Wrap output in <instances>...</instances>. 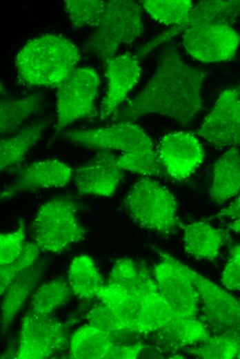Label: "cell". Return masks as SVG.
<instances>
[{
  "label": "cell",
  "instance_id": "obj_22",
  "mask_svg": "<svg viewBox=\"0 0 240 359\" xmlns=\"http://www.w3.org/2000/svg\"><path fill=\"white\" fill-rule=\"evenodd\" d=\"M41 95L31 94L17 99H3L0 103V132L1 135H14L26 122L41 111Z\"/></svg>",
  "mask_w": 240,
  "mask_h": 359
},
{
  "label": "cell",
  "instance_id": "obj_13",
  "mask_svg": "<svg viewBox=\"0 0 240 359\" xmlns=\"http://www.w3.org/2000/svg\"><path fill=\"white\" fill-rule=\"evenodd\" d=\"M157 152L165 173L179 182L186 180L198 169L205 155L197 137L186 131L163 135Z\"/></svg>",
  "mask_w": 240,
  "mask_h": 359
},
{
  "label": "cell",
  "instance_id": "obj_2",
  "mask_svg": "<svg viewBox=\"0 0 240 359\" xmlns=\"http://www.w3.org/2000/svg\"><path fill=\"white\" fill-rule=\"evenodd\" d=\"M97 298L112 311L122 332L160 333L183 317L164 299L149 273L128 258L114 262Z\"/></svg>",
  "mask_w": 240,
  "mask_h": 359
},
{
  "label": "cell",
  "instance_id": "obj_12",
  "mask_svg": "<svg viewBox=\"0 0 240 359\" xmlns=\"http://www.w3.org/2000/svg\"><path fill=\"white\" fill-rule=\"evenodd\" d=\"M182 45L194 59L214 63L237 54L240 35L229 25L210 24L188 27L181 35Z\"/></svg>",
  "mask_w": 240,
  "mask_h": 359
},
{
  "label": "cell",
  "instance_id": "obj_19",
  "mask_svg": "<svg viewBox=\"0 0 240 359\" xmlns=\"http://www.w3.org/2000/svg\"><path fill=\"white\" fill-rule=\"evenodd\" d=\"M228 235L205 221L186 224L183 231V247L188 255L198 260L214 261Z\"/></svg>",
  "mask_w": 240,
  "mask_h": 359
},
{
  "label": "cell",
  "instance_id": "obj_33",
  "mask_svg": "<svg viewBox=\"0 0 240 359\" xmlns=\"http://www.w3.org/2000/svg\"><path fill=\"white\" fill-rule=\"evenodd\" d=\"M87 320L90 324L110 334L113 332H122L112 311L101 302L93 306L88 312Z\"/></svg>",
  "mask_w": 240,
  "mask_h": 359
},
{
  "label": "cell",
  "instance_id": "obj_21",
  "mask_svg": "<svg viewBox=\"0 0 240 359\" xmlns=\"http://www.w3.org/2000/svg\"><path fill=\"white\" fill-rule=\"evenodd\" d=\"M47 122L41 120L26 125L13 136L3 138L0 142V169L1 171L19 166L31 149L41 139Z\"/></svg>",
  "mask_w": 240,
  "mask_h": 359
},
{
  "label": "cell",
  "instance_id": "obj_30",
  "mask_svg": "<svg viewBox=\"0 0 240 359\" xmlns=\"http://www.w3.org/2000/svg\"><path fill=\"white\" fill-rule=\"evenodd\" d=\"M106 1L66 0L64 6L74 29L95 28L103 11Z\"/></svg>",
  "mask_w": 240,
  "mask_h": 359
},
{
  "label": "cell",
  "instance_id": "obj_8",
  "mask_svg": "<svg viewBox=\"0 0 240 359\" xmlns=\"http://www.w3.org/2000/svg\"><path fill=\"white\" fill-rule=\"evenodd\" d=\"M199 298L201 321L212 334L240 336V302L227 291L182 263Z\"/></svg>",
  "mask_w": 240,
  "mask_h": 359
},
{
  "label": "cell",
  "instance_id": "obj_24",
  "mask_svg": "<svg viewBox=\"0 0 240 359\" xmlns=\"http://www.w3.org/2000/svg\"><path fill=\"white\" fill-rule=\"evenodd\" d=\"M36 278V272L28 269L18 274L6 289L1 304V333H4L13 322L32 291Z\"/></svg>",
  "mask_w": 240,
  "mask_h": 359
},
{
  "label": "cell",
  "instance_id": "obj_31",
  "mask_svg": "<svg viewBox=\"0 0 240 359\" xmlns=\"http://www.w3.org/2000/svg\"><path fill=\"white\" fill-rule=\"evenodd\" d=\"M40 249L35 243L26 242L19 257L10 264H0V293L20 273L30 267L39 255Z\"/></svg>",
  "mask_w": 240,
  "mask_h": 359
},
{
  "label": "cell",
  "instance_id": "obj_9",
  "mask_svg": "<svg viewBox=\"0 0 240 359\" xmlns=\"http://www.w3.org/2000/svg\"><path fill=\"white\" fill-rule=\"evenodd\" d=\"M64 137L75 145L97 151H118L123 153L157 149L146 131L131 122H116L95 128L72 130L67 131Z\"/></svg>",
  "mask_w": 240,
  "mask_h": 359
},
{
  "label": "cell",
  "instance_id": "obj_26",
  "mask_svg": "<svg viewBox=\"0 0 240 359\" xmlns=\"http://www.w3.org/2000/svg\"><path fill=\"white\" fill-rule=\"evenodd\" d=\"M139 4L159 23L186 29L194 4L190 0H142Z\"/></svg>",
  "mask_w": 240,
  "mask_h": 359
},
{
  "label": "cell",
  "instance_id": "obj_28",
  "mask_svg": "<svg viewBox=\"0 0 240 359\" xmlns=\"http://www.w3.org/2000/svg\"><path fill=\"white\" fill-rule=\"evenodd\" d=\"M239 347V335L212 334L190 348L188 352L199 358L231 359L237 358Z\"/></svg>",
  "mask_w": 240,
  "mask_h": 359
},
{
  "label": "cell",
  "instance_id": "obj_35",
  "mask_svg": "<svg viewBox=\"0 0 240 359\" xmlns=\"http://www.w3.org/2000/svg\"><path fill=\"white\" fill-rule=\"evenodd\" d=\"M184 30L185 29L181 26L170 27L137 48L134 55L141 61L157 48L165 45L178 35H182Z\"/></svg>",
  "mask_w": 240,
  "mask_h": 359
},
{
  "label": "cell",
  "instance_id": "obj_38",
  "mask_svg": "<svg viewBox=\"0 0 240 359\" xmlns=\"http://www.w3.org/2000/svg\"><path fill=\"white\" fill-rule=\"evenodd\" d=\"M235 90L237 93V98L236 101V109L237 110L238 114L240 116V87L237 85L234 86Z\"/></svg>",
  "mask_w": 240,
  "mask_h": 359
},
{
  "label": "cell",
  "instance_id": "obj_29",
  "mask_svg": "<svg viewBox=\"0 0 240 359\" xmlns=\"http://www.w3.org/2000/svg\"><path fill=\"white\" fill-rule=\"evenodd\" d=\"M117 164L122 171L145 177H159L166 173L159 159L157 149L121 153L117 156Z\"/></svg>",
  "mask_w": 240,
  "mask_h": 359
},
{
  "label": "cell",
  "instance_id": "obj_23",
  "mask_svg": "<svg viewBox=\"0 0 240 359\" xmlns=\"http://www.w3.org/2000/svg\"><path fill=\"white\" fill-rule=\"evenodd\" d=\"M68 282L77 298L88 300L97 297L104 285L94 261L86 254L78 255L71 261Z\"/></svg>",
  "mask_w": 240,
  "mask_h": 359
},
{
  "label": "cell",
  "instance_id": "obj_27",
  "mask_svg": "<svg viewBox=\"0 0 240 359\" xmlns=\"http://www.w3.org/2000/svg\"><path fill=\"white\" fill-rule=\"evenodd\" d=\"M71 291L70 285L63 279L48 281L32 294L31 311L40 316H50L69 300Z\"/></svg>",
  "mask_w": 240,
  "mask_h": 359
},
{
  "label": "cell",
  "instance_id": "obj_16",
  "mask_svg": "<svg viewBox=\"0 0 240 359\" xmlns=\"http://www.w3.org/2000/svg\"><path fill=\"white\" fill-rule=\"evenodd\" d=\"M108 81L106 94L101 102L99 118L106 121L119 110L130 92L139 82L142 68L134 54L116 55L104 66Z\"/></svg>",
  "mask_w": 240,
  "mask_h": 359
},
{
  "label": "cell",
  "instance_id": "obj_36",
  "mask_svg": "<svg viewBox=\"0 0 240 359\" xmlns=\"http://www.w3.org/2000/svg\"><path fill=\"white\" fill-rule=\"evenodd\" d=\"M230 218L240 220V192L237 198L226 208L220 210L217 214L210 217L208 220Z\"/></svg>",
  "mask_w": 240,
  "mask_h": 359
},
{
  "label": "cell",
  "instance_id": "obj_39",
  "mask_svg": "<svg viewBox=\"0 0 240 359\" xmlns=\"http://www.w3.org/2000/svg\"><path fill=\"white\" fill-rule=\"evenodd\" d=\"M237 358L240 359V347H239V351H238V353H237Z\"/></svg>",
  "mask_w": 240,
  "mask_h": 359
},
{
  "label": "cell",
  "instance_id": "obj_15",
  "mask_svg": "<svg viewBox=\"0 0 240 359\" xmlns=\"http://www.w3.org/2000/svg\"><path fill=\"white\" fill-rule=\"evenodd\" d=\"M14 173L13 181L1 191L3 200L21 193L64 187L72 179L73 169L59 159H46L18 166Z\"/></svg>",
  "mask_w": 240,
  "mask_h": 359
},
{
  "label": "cell",
  "instance_id": "obj_40",
  "mask_svg": "<svg viewBox=\"0 0 240 359\" xmlns=\"http://www.w3.org/2000/svg\"><path fill=\"white\" fill-rule=\"evenodd\" d=\"M240 87V84L238 85Z\"/></svg>",
  "mask_w": 240,
  "mask_h": 359
},
{
  "label": "cell",
  "instance_id": "obj_34",
  "mask_svg": "<svg viewBox=\"0 0 240 359\" xmlns=\"http://www.w3.org/2000/svg\"><path fill=\"white\" fill-rule=\"evenodd\" d=\"M221 282L228 290L240 291V244L230 249L221 275Z\"/></svg>",
  "mask_w": 240,
  "mask_h": 359
},
{
  "label": "cell",
  "instance_id": "obj_10",
  "mask_svg": "<svg viewBox=\"0 0 240 359\" xmlns=\"http://www.w3.org/2000/svg\"><path fill=\"white\" fill-rule=\"evenodd\" d=\"M160 260L154 266L159 291L172 309L181 316L197 318L199 298L182 262L168 253L158 251Z\"/></svg>",
  "mask_w": 240,
  "mask_h": 359
},
{
  "label": "cell",
  "instance_id": "obj_11",
  "mask_svg": "<svg viewBox=\"0 0 240 359\" xmlns=\"http://www.w3.org/2000/svg\"><path fill=\"white\" fill-rule=\"evenodd\" d=\"M68 344L63 326L57 318L30 311L21 320L16 358H48Z\"/></svg>",
  "mask_w": 240,
  "mask_h": 359
},
{
  "label": "cell",
  "instance_id": "obj_17",
  "mask_svg": "<svg viewBox=\"0 0 240 359\" xmlns=\"http://www.w3.org/2000/svg\"><path fill=\"white\" fill-rule=\"evenodd\" d=\"M123 177L117 156L110 151H98L87 162L73 171L72 180L80 195L111 197Z\"/></svg>",
  "mask_w": 240,
  "mask_h": 359
},
{
  "label": "cell",
  "instance_id": "obj_3",
  "mask_svg": "<svg viewBox=\"0 0 240 359\" xmlns=\"http://www.w3.org/2000/svg\"><path fill=\"white\" fill-rule=\"evenodd\" d=\"M80 58L78 47L70 39L43 34L29 39L21 48L14 65L25 84L57 88L74 72Z\"/></svg>",
  "mask_w": 240,
  "mask_h": 359
},
{
  "label": "cell",
  "instance_id": "obj_5",
  "mask_svg": "<svg viewBox=\"0 0 240 359\" xmlns=\"http://www.w3.org/2000/svg\"><path fill=\"white\" fill-rule=\"evenodd\" d=\"M131 220L141 228L171 235L181 226L177 201L168 188L149 177L137 180L124 198Z\"/></svg>",
  "mask_w": 240,
  "mask_h": 359
},
{
  "label": "cell",
  "instance_id": "obj_37",
  "mask_svg": "<svg viewBox=\"0 0 240 359\" xmlns=\"http://www.w3.org/2000/svg\"><path fill=\"white\" fill-rule=\"evenodd\" d=\"M226 226L231 231L240 234V220H233L226 224Z\"/></svg>",
  "mask_w": 240,
  "mask_h": 359
},
{
  "label": "cell",
  "instance_id": "obj_7",
  "mask_svg": "<svg viewBox=\"0 0 240 359\" xmlns=\"http://www.w3.org/2000/svg\"><path fill=\"white\" fill-rule=\"evenodd\" d=\"M100 84L97 72L92 67L77 68L57 88L56 93V133L59 134L68 126L82 119H92L99 115L95 106Z\"/></svg>",
  "mask_w": 240,
  "mask_h": 359
},
{
  "label": "cell",
  "instance_id": "obj_6",
  "mask_svg": "<svg viewBox=\"0 0 240 359\" xmlns=\"http://www.w3.org/2000/svg\"><path fill=\"white\" fill-rule=\"evenodd\" d=\"M77 207L72 197L59 196L39 208L31 228L40 250L60 253L83 240L86 230L79 220Z\"/></svg>",
  "mask_w": 240,
  "mask_h": 359
},
{
  "label": "cell",
  "instance_id": "obj_20",
  "mask_svg": "<svg viewBox=\"0 0 240 359\" xmlns=\"http://www.w3.org/2000/svg\"><path fill=\"white\" fill-rule=\"evenodd\" d=\"M240 192V151L229 148L215 162L210 189L211 200L221 204Z\"/></svg>",
  "mask_w": 240,
  "mask_h": 359
},
{
  "label": "cell",
  "instance_id": "obj_32",
  "mask_svg": "<svg viewBox=\"0 0 240 359\" xmlns=\"http://www.w3.org/2000/svg\"><path fill=\"white\" fill-rule=\"evenodd\" d=\"M24 237L23 223L16 231L0 235V264H10L19 257L25 243Z\"/></svg>",
  "mask_w": 240,
  "mask_h": 359
},
{
  "label": "cell",
  "instance_id": "obj_18",
  "mask_svg": "<svg viewBox=\"0 0 240 359\" xmlns=\"http://www.w3.org/2000/svg\"><path fill=\"white\" fill-rule=\"evenodd\" d=\"M145 347L141 342L115 344L110 333L90 324L79 327L70 340V356L75 359H134Z\"/></svg>",
  "mask_w": 240,
  "mask_h": 359
},
{
  "label": "cell",
  "instance_id": "obj_1",
  "mask_svg": "<svg viewBox=\"0 0 240 359\" xmlns=\"http://www.w3.org/2000/svg\"><path fill=\"white\" fill-rule=\"evenodd\" d=\"M207 72L191 66L178 48L168 44L157 57L154 72L143 89L111 117L112 123L134 122L157 114L188 125L203 109V86Z\"/></svg>",
  "mask_w": 240,
  "mask_h": 359
},
{
  "label": "cell",
  "instance_id": "obj_14",
  "mask_svg": "<svg viewBox=\"0 0 240 359\" xmlns=\"http://www.w3.org/2000/svg\"><path fill=\"white\" fill-rule=\"evenodd\" d=\"M237 98L234 87L223 90L197 135L218 148L240 146V116L236 109Z\"/></svg>",
  "mask_w": 240,
  "mask_h": 359
},
{
  "label": "cell",
  "instance_id": "obj_4",
  "mask_svg": "<svg viewBox=\"0 0 240 359\" xmlns=\"http://www.w3.org/2000/svg\"><path fill=\"white\" fill-rule=\"evenodd\" d=\"M144 30L141 6L132 0L106 1L94 31L86 41L87 50L103 63L116 56L118 48L139 39Z\"/></svg>",
  "mask_w": 240,
  "mask_h": 359
},
{
  "label": "cell",
  "instance_id": "obj_25",
  "mask_svg": "<svg viewBox=\"0 0 240 359\" xmlns=\"http://www.w3.org/2000/svg\"><path fill=\"white\" fill-rule=\"evenodd\" d=\"M240 16V0L202 1L194 6L187 27L224 24L232 26Z\"/></svg>",
  "mask_w": 240,
  "mask_h": 359
}]
</instances>
